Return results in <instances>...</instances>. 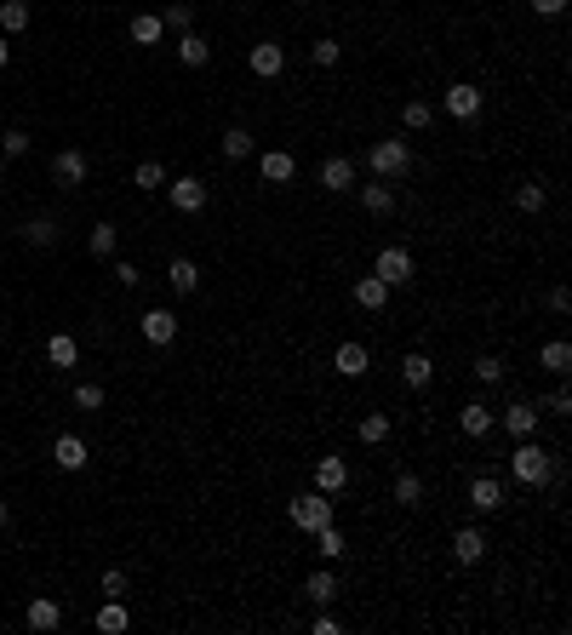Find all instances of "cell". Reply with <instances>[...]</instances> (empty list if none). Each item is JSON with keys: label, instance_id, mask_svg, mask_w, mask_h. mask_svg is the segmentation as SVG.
Listing matches in <instances>:
<instances>
[{"label": "cell", "instance_id": "obj_1", "mask_svg": "<svg viewBox=\"0 0 572 635\" xmlns=\"http://www.w3.org/2000/svg\"><path fill=\"white\" fill-rule=\"evenodd\" d=\"M550 470H555V453H544L532 435L509 453V475H515L521 486H544V481H550Z\"/></svg>", "mask_w": 572, "mask_h": 635}, {"label": "cell", "instance_id": "obj_2", "mask_svg": "<svg viewBox=\"0 0 572 635\" xmlns=\"http://www.w3.org/2000/svg\"><path fill=\"white\" fill-rule=\"evenodd\" d=\"M286 516H292V527H303V532H321V527H332V493H298L286 504Z\"/></svg>", "mask_w": 572, "mask_h": 635}, {"label": "cell", "instance_id": "obj_3", "mask_svg": "<svg viewBox=\"0 0 572 635\" xmlns=\"http://www.w3.org/2000/svg\"><path fill=\"white\" fill-rule=\"evenodd\" d=\"M367 166H372V172H378L384 183L407 178V172H412V149H407V138H378V143H372V155H367Z\"/></svg>", "mask_w": 572, "mask_h": 635}, {"label": "cell", "instance_id": "obj_4", "mask_svg": "<svg viewBox=\"0 0 572 635\" xmlns=\"http://www.w3.org/2000/svg\"><path fill=\"white\" fill-rule=\"evenodd\" d=\"M372 275H378L384 287H407V280H412V252L407 247H384L378 264H372Z\"/></svg>", "mask_w": 572, "mask_h": 635}, {"label": "cell", "instance_id": "obj_5", "mask_svg": "<svg viewBox=\"0 0 572 635\" xmlns=\"http://www.w3.org/2000/svg\"><path fill=\"white\" fill-rule=\"evenodd\" d=\"M247 69H252L258 80H275V75L286 69V46H281V41H258V46L247 52Z\"/></svg>", "mask_w": 572, "mask_h": 635}, {"label": "cell", "instance_id": "obj_6", "mask_svg": "<svg viewBox=\"0 0 572 635\" xmlns=\"http://www.w3.org/2000/svg\"><path fill=\"white\" fill-rule=\"evenodd\" d=\"M321 189L326 195H349L355 189V161H349V155H326L321 161Z\"/></svg>", "mask_w": 572, "mask_h": 635}, {"label": "cell", "instance_id": "obj_7", "mask_svg": "<svg viewBox=\"0 0 572 635\" xmlns=\"http://www.w3.org/2000/svg\"><path fill=\"white\" fill-rule=\"evenodd\" d=\"M87 172H92V161H87L80 149H57V155H52V178L64 183V189H80Z\"/></svg>", "mask_w": 572, "mask_h": 635}, {"label": "cell", "instance_id": "obj_8", "mask_svg": "<svg viewBox=\"0 0 572 635\" xmlns=\"http://www.w3.org/2000/svg\"><path fill=\"white\" fill-rule=\"evenodd\" d=\"M23 624H29L34 635H52V630H64V607H57L52 595H34L29 613H23Z\"/></svg>", "mask_w": 572, "mask_h": 635}, {"label": "cell", "instance_id": "obj_9", "mask_svg": "<svg viewBox=\"0 0 572 635\" xmlns=\"http://www.w3.org/2000/svg\"><path fill=\"white\" fill-rule=\"evenodd\" d=\"M469 509H476V516H498V509H504L498 475H476V481H469Z\"/></svg>", "mask_w": 572, "mask_h": 635}, {"label": "cell", "instance_id": "obj_10", "mask_svg": "<svg viewBox=\"0 0 572 635\" xmlns=\"http://www.w3.org/2000/svg\"><path fill=\"white\" fill-rule=\"evenodd\" d=\"M52 463L75 475V470H87V463H92V453H87V441H80V435H57V441H52Z\"/></svg>", "mask_w": 572, "mask_h": 635}, {"label": "cell", "instance_id": "obj_11", "mask_svg": "<svg viewBox=\"0 0 572 635\" xmlns=\"http://www.w3.org/2000/svg\"><path fill=\"white\" fill-rule=\"evenodd\" d=\"M446 115H453V120H476L481 115V87H469V80L446 87Z\"/></svg>", "mask_w": 572, "mask_h": 635}, {"label": "cell", "instance_id": "obj_12", "mask_svg": "<svg viewBox=\"0 0 572 635\" xmlns=\"http://www.w3.org/2000/svg\"><path fill=\"white\" fill-rule=\"evenodd\" d=\"M166 189H172V212H201V206H206V183L201 178H172V183H166Z\"/></svg>", "mask_w": 572, "mask_h": 635}, {"label": "cell", "instance_id": "obj_13", "mask_svg": "<svg viewBox=\"0 0 572 635\" xmlns=\"http://www.w3.org/2000/svg\"><path fill=\"white\" fill-rule=\"evenodd\" d=\"M481 555H486V532L481 527H458L453 532V561H458V567H476Z\"/></svg>", "mask_w": 572, "mask_h": 635}, {"label": "cell", "instance_id": "obj_14", "mask_svg": "<svg viewBox=\"0 0 572 635\" xmlns=\"http://www.w3.org/2000/svg\"><path fill=\"white\" fill-rule=\"evenodd\" d=\"M458 430H464L469 441H486V435H492V407H486V401H469V407H458Z\"/></svg>", "mask_w": 572, "mask_h": 635}, {"label": "cell", "instance_id": "obj_15", "mask_svg": "<svg viewBox=\"0 0 572 635\" xmlns=\"http://www.w3.org/2000/svg\"><path fill=\"white\" fill-rule=\"evenodd\" d=\"M138 326H143V338H149V344H161V349L178 338V315H172V310H143Z\"/></svg>", "mask_w": 572, "mask_h": 635}, {"label": "cell", "instance_id": "obj_16", "mask_svg": "<svg viewBox=\"0 0 572 635\" xmlns=\"http://www.w3.org/2000/svg\"><path fill=\"white\" fill-rule=\"evenodd\" d=\"M538 412L544 407H532V401H515V407L504 412V430L515 435V441H527V435H538Z\"/></svg>", "mask_w": 572, "mask_h": 635}, {"label": "cell", "instance_id": "obj_17", "mask_svg": "<svg viewBox=\"0 0 572 635\" xmlns=\"http://www.w3.org/2000/svg\"><path fill=\"white\" fill-rule=\"evenodd\" d=\"M332 366L344 378H367V366H372V356H367V344H338V356H332Z\"/></svg>", "mask_w": 572, "mask_h": 635}, {"label": "cell", "instance_id": "obj_18", "mask_svg": "<svg viewBox=\"0 0 572 635\" xmlns=\"http://www.w3.org/2000/svg\"><path fill=\"white\" fill-rule=\"evenodd\" d=\"M538 366H544V372H555V378H567L572 372V344H567V338H550V344L538 349Z\"/></svg>", "mask_w": 572, "mask_h": 635}, {"label": "cell", "instance_id": "obj_19", "mask_svg": "<svg viewBox=\"0 0 572 635\" xmlns=\"http://www.w3.org/2000/svg\"><path fill=\"white\" fill-rule=\"evenodd\" d=\"M400 378H407L412 389H423V384L435 378V361L423 356V349H407V356H400Z\"/></svg>", "mask_w": 572, "mask_h": 635}, {"label": "cell", "instance_id": "obj_20", "mask_svg": "<svg viewBox=\"0 0 572 635\" xmlns=\"http://www.w3.org/2000/svg\"><path fill=\"white\" fill-rule=\"evenodd\" d=\"M298 178V161L286 149H263V183H292Z\"/></svg>", "mask_w": 572, "mask_h": 635}, {"label": "cell", "instance_id": "obj_21", "mask_svg": "<svg viewBox=\"0 0 572 635\" xmlns=\"http://www.w3.org/2000/svg\"><path fill=\"white\" fill-rule=\"evenodd\" d=\"M344 481H349V463L344 458H315V486H321V493H338Z\"/></svg>", "mask_w": 572, "mask_h": 635}, {"label": "cell", "instance_id": "obj_22", "mask_svg": "<svg viewBox=\"0 0 572 635\" xmlns=\"http://www.w3.org/2000/svg\"><path fill=\"white\" fill-rule=\"evenodd\" d=\"M126 34H132V46H155V41L166 34V23L155 18V11H138V18L126 23Z\"/></svg>", "mask_w": 572, "mask_h": 635}, {"label": "cell", "instance_id": "obj_23", "mask_svg": "<svg viewBox=\"0 0 572 635\" xmlns=\"http://www.w3.org/2000/svg\"><path fill=\"white\" fill-rule=\"evenodd\" d=\"M361 206H367L372 218H389L395 212V189H389V183H361Z\"/></svg>", "mask_w": 572, "mask_h": 635}, {"label": "cell", "instance_id": "obj_24", "mask_svg": "<svg viewBox=\"0 0 572 635\" xmlns=\"http://www.w3.org/2000/svg\"><path fill=\"white\" fill-rule=\"evenodd\" d=\"M92 624H97V630H103V635H120V630H126V624H132V613H126V601H115V595H109V601H103V607H97V618H92Z\"/></svg>", "mask_w": 572, "mask_h": 635}, {"label": "cell", "instance_id": "obj_25", "mask_svg": "<svg viewBox=\"0 0 572 635\" xmlns=\"http://www.w3.org/2000/svg\"><path fill=\"white\" fill-rule=\"evenodd\" d=\"M178 57H184L189 69H201L206 57H212V41H206V34H194V29H184V34H178Z\"/></svg>", "mask_w": 572, "mask_h": 635}, {"label": "cell", "instance_id": "obj_26", "mask_svg": "<svg viewBox=\"0 0 572 635\" xmlns=\"http://www.w3.org/2000/svg\"><path fill=\"white\" fill-rule=\"evenodd\" d=\"M29 0H0V34H23L29 29Z\"/></svg>", "mask_w": 572, "mask_h": 635}, {"label": "cell", "instance_id": "obj_27", "mask_svg": "<svg viewBox=\"0 0 572 635\" xmlns=\"http://www.w3.org/2000/svg\"><path fill=\"white\" fill-rule=\"evenodd\" d=\"M303 595H309L315 607H332L338 601V578L332 572H309V578H303Z\"/></svg>", "mask_w": 572, "mask_h": 635}, {"label": "cell", "instance_id": "obj_28", "mask_svg": "<svg viewBox=\"0 0 572 635\" xmlns=\"http://www.w3.org/2000/svg\"><path fill=\"white\" fill-rule=\"evenodd\" d=\"M166 280H172V292H194L201 287V264L194 258H172L166 264Z\"/></svg>", "mask_w": 572, "mask_h": 635}, {"label": "cell", "instance_id": "obj_29", "mask_svg": "<svg viewBox=\"0 0 572 635\" xmlns=\"http://www.w3.org/2000/svg\"><path fill=\"white\" fill-rule=\"evenodd\" d=\"M355 303H361V310H384V303H389V287H384L378 275H361V280H355Z\"/></svg>", "mask_w": 572, "mask_h": 635}, {"label": "cell", "instance_id": "obj_30", "mask_svg": "<svg viewBox=\"0 0 572 635\" xmlns=\"http://www.w3.org/2000/svg\"><path fill=\"white\" fill-rule=\"evenodd\" d=\"M395 504H407V509H418V504H423V475H412V470H400V475H395Z\"/></svg>", "mask_w": 572, "mask_h": 635}, {"label": "cell", "instance_id": "obj_31", "mask_svg": "<svg viewBox=\"0 0 572 635\" xmlns=\"http://www.w3.org/2000/svg\"><path fill=\"white\" fill-rule=\"evenodd\" d=\"M46 361H52V366H75V361H80V344H75L69 333L46 338Z\"/></svg>", "mask_w": 572, "mask_h": 635}, {"label": "cell", "instance_id": "obj_32", "mask_svg": "<svg viewBox=\"0 0 572 635\" xmlns=\"http://www.w3.org/2000/svg\"><path fill=\"white\" fill-rule=\"evenodd\" d=\"M132 189H143V195L166 189V166H161V161H138V172H132Z\"/></svg>", "mask_w": 572, "mask_h": 635}, {"label": "cell", "instance_id": "obj_33", "mask_svg": "<svg viewBox=\"0 0 572 635\" xmlns=\"http://www.w3.org/2000/svg\"><path fill=\"white\" fill-rule=\"evenodd\" d=\"M18 235H23V247H52V241H57V224H52V218H29Z\"/></svg>", "mask_w": 572, "mask_h": 635}, {"label": "cell", "instance_id": "obj_34", "mask_svg": "<svg viewBox=\"0 0 572 635\" xmlns=\"http://www.w3.org/2000/svg\"><path fill=\"white\" fill-rule=\"evenodd\" d=\"M252 149H258V143H252L247 126H229V132H224V161H247Z\"/></svg>", "mask_w": 572, "mask_h": 635}, {"label": "cell", "instance_id": "obj_35", "mask_svg": "<svg viewBox=\"0 0 572 635\" xmlns=\"http://www.w3.org/2000/svg\"><path fill=\"white\" fill-rule=\"evenodd\" d=\"M87 247L97 252V258H115V247H120V229L115 224H92V241Z\"/></svg>", "mask_w": 572, "mask_h": 635}, {"label": "cell", "instance_id": "obj_36", "mask_svg": "<svg viewBox=\"0 0 572 635\" xmlns=\"http://www.w3.org/2000/svg\"><path fill=\"white\" fill-rule=\"evenodd\" d=\"M161 23H166L172 34H184V29H194V6H189V0H172V6L161 11Z\"/></svg>", "mask_w": 572, "mask_h": 635}, {"label": "cell", "instance_id": "obj_37", "mask_svg": "<svg viewBox=\"0 0 572 635\" xmlns=\"http://www.w3.org/2000/svg\"><path fill=\"white\" fill-rule=\"evenodd\" d=\"M430 120H435L430 103H418V97H412V103H400V126H407V132H423Z\"/></svg>", "mask_w": 572, "mask_h": 635}, {"label": "cell", "instance_id": "obj_38", "mask_svg": "<svg viewBox=\"0 0 572 635\" xmlns=\"http://www.w3.org/2000/svg\"><path fill=\"white\" fill-rule=\"evenodd\" d=\"M355 435H361V441H367V447H378V441H389V418H384V412H367Z\"/></svg>", "mask_w": 572, "mask_h": 635}, {"label": "cell", "instance_id": "obj_39", "mask_svg": "<svg viewBox=\"0 0 572 635\" xmlns=\"http://www.w3.org/2000/svg\"><path fill=\"white\" fill-rule=\"evenodd\" d=\"M544 201H550V189H544V183H521V189H515V206H521V212H544Z\"/></svg>", "mask_w": 572, "mask_h": 635}, {"label": "cell", "instance_id": "obj_40", "mask_svg": "<svg viewBox=\"0 0 572 635\" xmlns=\"http://www.w3.org/2000/svg\"><path fill=\"white\" fill-rule=\"evenodd\" d=\"M309 539H315V544H321V555H326V561H338V555H349V549H344V532H338V527H321V532H309Z\"/></svg>", "mask_w": 572, "mask_h": 635}, {"label": "cell", "instance_id": "obj_41", "mask_svg": "<svg viewBox=\"0 0 572 635\" xmlns=\"http://www.w3.org/2000/svg\"><path fill=\"white\" fill-rule=\"evenodd\" d=\"M0 155H6V161H18V155H29V132H23V126L0 132Z\"/></svg>", "mask_w": 572, "mask_h": 635}, {"label": "cell", "instance_id": "obj_42", "mask_svg": "<svg viewBox=\"0 0 572 635\" xmlns=\"http://www.w3.org/2000/svg\"><path fill=\"white\" fill-rule=\"evenodd\" d=\"M75 407L80 412H103V384H75Z\"/></svg>", "mask_w": 572, "mask_h": 635}, {"label": "cell", "instance_id": "obj_43", "mask_svg": "<svg viewBox=\"0 0 572 635\" xmlns=\"http://www.w3.org/2000/svg\"><path fill=\"white\" fill-rule=\"evenodd\" d=\"M476 378L498 389V384H504V361H498V356H481V361H476Z\"/></svg>", "mask_w": 572, "mask_h": 635}, {"label": "cell", "instance_id": "obj_44", "mask_svg": "<svg viewBox=\"0 0 572 635\" xmlns=\"http://www.w3.org/2000/svg\"><path fill=\"white\" fill-rule=\"evenodd\" d=\"M309 57H315L321 69H332L338 57H344V46H338V41H315V46H309Z\"/></svg>", "mask_w": 572, "mask_h": 635}, {"label": "cell", "instance_id": "obj_45", "mask_svg": "<svg viewBox=\"0 0 572 635\" xmlns=\"http://www.w3.org/2000/svg\"><path fill=\"white\" fill-rule=\"evenodd\" d=\"M103 595H115V601H126V572H120V567H109V572H103Z\"/></svg>", "mask_w": 572, "mask_h": 635}, {"label": "cell", "instance_id": "obj_46", "mask_svg": "<svg viewBox=\"0 0 572 635\" xmlns=\"http://www.w3.org/2000/svg\"><path fill=\"white\" fill-rule=\"evenodd\" d=\"M544 412H555V418H567V412H572V395H567V384H561V389H555V395H550V401H544Z\"/></svg>", "mask_w": 572, "mask_h": 635}, {"label": "cell", "instance_id": "obj_47", "mask_svg": "<svg viewBox=\"0 0 572 635\" xmlns=\"http://www.w3.org/2000/svg\"><path fill=\"white\" fill-rule=\"evenodd\" d=\"M115 280H120V287H126V292H132V287H138V280H143V275H138V264H126V258H120V264H115Z\"/></svg>", "mask_w": 572, "mask_h": 635}, {"label": "cell", "instance_id": "obj_48", "mask_svg": "<svg viewBox=\"0 0 572 635\" xmlns=\"http://www.w3.org/2000/svg\"><path fill=\"white\" fill-rule=\"evenodd\" d=\"M532 11H538V18H561L567 0H532Z\"/></svg>", "mask_w": 572, "mask_h": 635}, {"label": "cell", "instance_id": "obj_49", "mask_svg": "<svg viewBox=\"0 0 572 635\" xmlns=\"http://www.w3.org/2000/svg\"><path fill=\"white\" fill-rule=\"evenodd\" d=\"M550 310H555V315H567V310H572V292H567V287H555V292H550Z\"/></svg>", "mask_w": 572, "mask_h": 635}, {"label": "cell", "instance_id": "obj_50", "mask_svg": "<svg viewBox=\"0 0 572 635\" xmlns=\"http://www.w3.org/2000/svg\"><path fill=\"white\" fill-rule=\"evenodd\" d=\"M6 57H11V46H6V34H0V69H6Z\"/></svg>", "mask_w": 572, "mask_h": 635}, {"label": "cell", "instance_id": "obj_51", "mask_svg": "<svg viewBox=\"0 0 572 635\" xmlns=\"http://www.w3.org/2000/svg\"><path fill=\"white\" fill-rule=\"evenodd\" d=\"M6 521H11V504H6V498H0V527H6Z\"/></svg>", "mask_w": 572, "mask_h": 635}, {"label": "cell", "instance_id": "obj_52", "mask_svg": "<svg viewBox=\"0 0 572 635\" xmlns=\"http://www.w3.org/2000/svg\"><path fill=\"white\" fill-rule=\"evenodd\" d=\"M0 178H6V155H0Z\"/></svg>", "mask_w": 572, "mask_h": 635}]
</instances>
